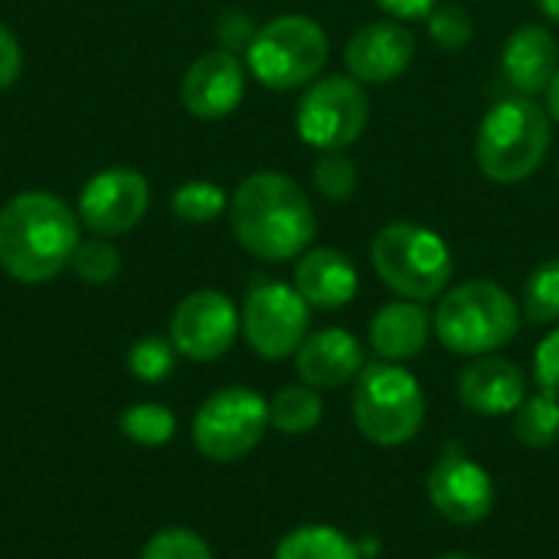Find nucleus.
Listing matches in <instances>:
<instances>
[{
	"instance_id": "obj_21",
	"label": "nucleus",
	"mask_w": 559,
	"mask_h": 559,
	"mask_svg": "<svg viewBox=\"0 0 559 559\" xmlns=\"http://www.w3.org/2000/svg\"><path fill=\"white\" fill-rule=\"evenodd\" d=\"M275 559H364L357 540H350L347 534H341L337 527H324V524H308V527H295L288 531L278 547Z\"/></svg>"
},
{
	"instance_id": "obj_11",
	"label": "nucleus",
	"mask_w": 559,
	"mask_h": 559,
	"mask_svg": "<svg viewBox=\"0 0 559 559\" xmlns=\"http://www.w3.org/2000/svg\"><path fill=\"white\" fill-rule=\"evenodd\" d=\"M239 328L242 318L236 305L216 288H200L174 308L170 344L180 357L206 364V360H219L236 344Z\"/></svg>"
},
{
	"instance_id": "obj_23",
	"label": "nucleus",
	"mask_w": 559,
	"mask_h": 559,
	"mask_svg": "<svg viewBox=\"0 0 559 559\" xmlns=\"http://www.w3.org/2000/svg\"><path fill=\"white\" fill-rule=\"evenodd\" d=\"M514 436L527 449H550L559 439V400L537 393L527 396L514 413Z\"/></svg>"
},
{
	"instance_id": "obj_24",
	"label": "nucleus",
	"mask_w": 559,
	"mask_h": 559,
	"mask_svg": "<svg viewBox=\"0 0 559 559\" xmlns=\"http://www.w3.org/2000/svg\"><path fill=\"white\" fill-rule=\"evenodd\" d=\"M521 314L527 321H534V324H554V321H559V259L540 262L527 275Z\"/></svg>"
},
{
	"instance_id": "obj_8",
	"label": "nucleus",
	"mask_w": 559,
	"mask_h": 559,
	"mask_svg": "<svg viewBox=\"0 0 559 559\" xmlns=\"http://www.w3.org/2000/svg\"><path fill=\"white\" fill-rule=\"evenodd\" d=\"M370 121V98L357 79L324 75L308 85L298 102V138L314 151H347Z\"/></svg>"
},
{
	"instance_id": "obj_29",
	"label": "nucleus",
	"mask_w": 559,
	"mask_h": 559,
	"mask_svg": "<svg viewBox=\"0 0 559 559\" xmlns=\"http://www.w3.org/2000/svg\"><path fill=\"white\" fill-rule=\"evenodd\" d=\"M69 265L75 269V275L85 285H108L121 269V255L108 239H85V242H79Z\"/></svg>"
},
{
	"instance_id": "obj_5",
	"label": "nucleus",
	"mask_w": 559,
	"mask_h": 559,
	"mask_svg": "<svg viewBox=\"0 0 559 559\" xmlns=\"http://www.w3.org/2000/svg\"><path fill=\"white\" fill-rule=\"evenodd\" d=\"M370 262L383 278V285L406 301L442 298L455 272L449 242L436 229L419 223L383 226L373 236Z\"/></svg>"
},
{
	"instance_id": "obj_1",
	"label": "nucleus",
	"mask_w": 559,
	"mask_h": 559,
	"mask_svg": "<svg viewBox=\"0 0 559 559\" xmlns=\"http://www.w3.org/2000/svg\"><path fill=\"white\" fill-rule=\"evenodd\" d=\"M229 223L239 246L262 262L298 259L318 233L308 193L278 170L249 174L236 187L229 200Z\"/></svg>"
},
{
	"instance_id": "obj_35",
	"label": "nucleus",
	"mask_w": 559,
	"mask_h": 559,
	"mask_svg": "<svg viewBox=\"0 0 559 559\" xmlns=\"http://www.w3.org/2000/svg\"><path fill=\"white\" fill-rule=\"evenodd\" d=\"M544 95H547V115L559 124V69L557 75H554V82H550V88Z\"/></svg>"
},
{
	"instance_id": "obj_28",
	"label": "nucleus",
	"mask_w": 559,
	"mask_h": 559,
	"mask_svg": "<svg viewBox=\"0 0 559 559\" xmlns=\"http://www.w3.org/2000/svg\"><path fill=\"white\" fill-rule=\"evenodd\" d=\"M174 360H177V350L170 337H157V334L134 341V347L128 350V367L144 383H160L164 377H170Z\"/></svg>"
},
{
	"instance_id": "obj_14",
	"label": "nucleus",
	"mask_w": 559,
	"mask_h": 559,
	"mask_svg": "<svg viewBox=\"0 0 559 559\" xmlns=\"http://www.w3.org/2000/svg\"><path fill=\"white\" fill-rule=\"evenodd\" d=\"M416 56V36L403 20L364 23L344 46V66L360 85H386L400 79Z\"/></svg>"
},
{
	"instance_id": "obj_27",
	"label": "nucleus",
	"mask_w": 559,
	"mask_h": 559,
	"mask_svg": "<svg viewBox=\"0 0 559 559\" xmlns=\"http://www.w3.org/2000/svg\"><path fill=\"white\" fill-rule=\"evenodd\" d=\"M311 180H314V190L331 200V203H344L354 197L357 190V164L344 154V151H321V157L314 160V170H311Z\"/></svg>"
},
{
	"instance_id": "obj_16",
	"label": "nucleus",
	"mask_w": 559,
	"mask_h": 559,
	"mask_svg": "<svg viewBox=\"0 0 559 559\" xmlns=\"http://www.w3.org/2000/svg\"><path fill=\"white\" fill-rule=\"evenodd\" d=\"M364 367H367L364 347L344 328L314 331L295 350V370L314 390H337V386L357 380Z\"/></svg>"
},
{
	"instance_id": "obj_2",
	"label": "nucleus",
	"mask_w": 559,
	"mask_h": 559,
	"mask_svg": "<svg viewBox=\"0 0 559 559\" xmlns=\"http://www.w3.org/2000/svg\"><path fill=\"white\" fill-rule=\"evenodd\" d=\"M79 249L75 213L52 193H16L0 210V269L23 282L56 278Z\"/></svg>"
},
{
	"instance_id": "obj_10",
	"label": "nucleus",
	"mask_w": 559,
	"mask_h": 559,
	"mask_svg": "<svg viewBox=\"0 0 559 559\" xmlns=\"http://www.w3.org/2000/svg\"><path fill=\"white\" fill-rule=\"evenodd\" d=\"M242 334L249 347L265 360L292 357L308 337L311 308L298 295L295 285L285 282H259L249 288L242 305Z\"/></svg>"
},
{
	"instance_id": "obj_3",
	"label": "nucleus",
	"mask_w": 559,
	"mask_h": 559,
	"mask_svg": "<svg viewBox=\"0 0 559 559\" xmlns=\"http://www.w3.org/2000/svg\"><path fill=\"white\" fill-rule=\"evenodd\" d=\"M554 147V118L527 95L501 98L478 124L475 160L491 183L534 177Z\"/></svg>"
},
{
	"instance_id": "obj_4",
	"label": "nucleus",
	"mask_w": 559,
	"mask_h": 559,
	"mask_svg": "<svg viewBox=\"0 0 559 559\" xmlns=\"http://www.w3.org/2000/svg\"><path fill=\"white\" fill-rule=\"evenodd\" d=\"M521 305L498 282L475 278L449 288L432 314V331L459 357H488L521 331Z\"/></svg>"
},
{
	"instance_id": "obj_7",
	"label": "nucleus",
	"mask_w": 559,
	"mask_h": 559,
	"mask_svg": "<svg viewBox=\"0 0 559 559\" xmlns=\"http://www.w3.org/2000/svg\"><path fill=\"white\" fill-rule=\"evenodd\" d=\"M331 56L328 33L318 20L301 13H285L255 29L246 46L249 72L275 92L301 88L321 79Z\"/></svg>"
},
{
	"instance_id": "obj_33",
	"label": "nucleus",
	"mask_w": 559,
	"mask_h": 559,
	"mask_svg": "<svg viewBox=\"0 0 559 559\" xmlns=\"http://www.w3.org/2000/svg\"><path fill=\"white\" fill-rule=\"evenodd\" d=\"M20 69H23V49H20L16 36L0 23V88L13 85Z\"/></svg>"
},
{
	"instance_id": "obj_6",
	"label": "nucleus",
	"mask_w": 559,
	"mask_h": 559,
	"mask_svg": "<svg viewBox=\"0 0 559 559\" xmlns=\"http://www.w3.org/2000/svg\"><path fill=\"white\" fill-rule=\"evenodd\" d=\"M357 432L383 449L406 445L426 423V393L419 380L400 364H370L354 380Z\"/></svg>"
},
{
	"instance_id": "obj_9",
	"label": "nucleus",
	"mask_w": 559,
	"mask_h": 559,
	"mask_svg": "<svg viewBox=\"0 0 559 559\" xmlns=\"http://www.w3.org/2000/svg\"><path fill=\"white\" fill-rule=\"evenodd\" d=\"M269 429V403L249 386L213 393L193 416V445L210 462L246 459Z\"/></svg>"
},
{
	"instance_id": "obj_15",
	"label": "nucleus",
	"mask_w": 559,
	"mask_h": 559,
	"mask_svg": "<svg viewBox=\"0 0 559 559\" xmlns=\"http://www.w3.org/2000/svg\"><path fill=\"white\" fill-rule=\"evenodd\" d=\"M246 95V66L229 49L203 52L190 62L180 82V102L193 118L213 121L239 108Z\"/></svg>"
},
{
	"instance_id": "obj_20",
	"label": "nucleus",
	"mask_w": 559,
	"mask_h": 559,
	"mask_svg": "<svg viewBox=\"0 0 559 559\" xmlns=\"http://www.w3.org/2000/svg\"><path fill=\"white\" fill-rule=\"evenodd\" d=\"M432 331V318L423 308V301H390L383 305L373 318H370V347L377 357L390 360V364H403L423 354L426 341Z\"/></svg>"
},
{
	"instance_id": "obj_13",
	"label": "nucleus",
	"mask_w": 559,
	"mask_h": 559,
	"mask_svg": "<svg viewBox=\"0 0 559 559\" xmlns=\"http://www.w3.org/2000/svg\"><path fill=\"white\" fill-rule=\"evenodd\" d=\"M426 491L439 518L459 527L481 524L495 511L491 475L465 455H442L426 478Z\"/></svg>"
},
{
	"instance_id": "obj_18",
	"label": "nucleus",
	"mask_w": 559,
	"mask_h": 559,
	"mask_svg": "<svg viewBox=\"0 0 559 559\" xmlns=\"http://www.w3.org/2000/svg\"><path fill=\"white\" fill-rule=\"evenodd\" d=\"M501 66H504L508 82L521 95L534 98L547 92L559 69V46L554 33L537 23H521L504 43Z\"/></svg>"
},
{
	"instance_id": "obj_34",
	"label": "nucleus",
	"mask_w": 559,
	"mask_h": 559,
	"mask_svg": "<svg viewBox=\"0 0 559 559\" xmlns=\"http://www.w3.org/2000/svg\"><path fill=\"white\" fill-rule=\"evenodd\" d=\"M377 3L396 20H426L439 0H377Z\"/></svg>"
},
{
	"instance_id": "obj_22",
	"label": "nucleus",
	"mask_w": 559,
	"mask_h": 559,
	"mask_svg": "<svg viewBox=\"0 0 559 559\" xmlns=\"http://www.w3.org/2000/svg\"><path fill=\"white\" fill-rule=\"evenodd\" d=\"M324 403L314 386H285L269 403V426L282 436H308L321 426Z\"/></svg>"
},
{
	"instance_id": "obj_12",
	"label": "nucleus",
	"mask_w": 559,
	"mask_h": 559,
	"mask_svg": "<svg viewBox=\"0 0 559 559\" xmlns=\"http://www.w3.org/2000/svg\"><path fill=\"white\" fill-rule=\"evenodd\" d=\"M151 203V187L144 174L131 167H111L95 174L79 197V219L95 236H118L134 229Z\"/></svg>"
},
{
	"instance_id": "obj_17",
	"label": "nucleus",
	"mask_w": 559,
	"mask_h": 559,
	"mask_svg": "<svg viewBox=\"0 0 559 559\" xmlns=\"http://www.w3.org/2000/svg\"><path fill=\"white\" fill-rule=\"evenodd\" d=\"M459 400L478 416H511L527 400V377L504 357H475L459 377Z\"/></svg>"
},
{
	"instance_id": "obj_26",
	"label": "nucleus",
	"mask_w": 559,
	"mask_h": 559,
	"mask_svg": "<svg viewBox=\"0 0 559 559\" xmlns=\"http://www.w3.org/2000/svg\"><path fill=\"white\" fill-rule=\"evenodd\" d=\"M170 206H174V216L183 223H210L229 210V197L223 187L210 180H190L174 193Z\"/></svg>"
},
{
	"instance_id": "obj_30",
	"label": "nucleus",
	"mask_w": 559,
	"mask_h": 559,
	"mask_svg": "<svg viewBox=\"0 0 559 559\" xmlns=\"http://www.w3.org/2000/svg\"><path fill=\"white\" fill-rule=\"evenodd\" d=\"M429 20V36L439 49L445 52H459L468 46L475 23L468 16V10L462 3H436V10L426 16Z\"/></svg>"
},
{
	"instance_id": "obj_31",
	"label": "nucleus",
	"mask_w": 559,
	"mask_h": 559,
	"mask_svg": "<svg viewBox=\"0 0 559 559\" xmlns=\"http://www.w3.org/2000/svg\"><path fill=\"white\" fill-rule=\"evenodd\" d=\"M141 559H213V550L206 547V540L197 531L167 527L144 544Z\"/></svg>"
},
{
	"instance_id": "obj_32",
	"label": "nucleus",
	"mask_w": 559,
	"mask_h": 559,
	"mask_svg": "<svg viewBox=\"0 0 559 559\" xmlns=\"http://www.w3.org/2000/svg\"><path fill=\"white\" fill-rule=\"evenodd\" d=\"M534 380H537L540 393L559 400V328L540 341V347L534 354Z\"/></svg>"
},
{
	"instance_id": "obj_25",
	"label": "nucleus",
	"mask_w": 559,
	"mask_h": 559,
	"mask_svg": "<svg viewBox=\"0 0 559 559\" xmlns=\"http://www.w3.org/2000/svg\"><path fill=\"white\" fill-rule=\"evenodd\" d=\"M118 429L138 445H164L177 432V416L160 403H138L118 416Z\"/></svg>"
},
{
	"instance_id": "obj_19",
	"label": "nucleus",
	"mask_w": 559,
	"mask_h": 559,
	"mask_svg": "<svg viewBox=\"0 0 559 559\" xmlns=\"http://www.w3.org/2000/svg\"><path fill=\"white\" fill-rule=\"evenodd\" d=\"M295 288L318 311H337L354 301L357 295V269L341 249L321 246L298 255L295 265Z\"/></svg>"
},
{
	"instance_id": "obj_36",
	"label": "nucleus",
	"mask_w": 559,
	"mask_h": 559,
	"mask_svg": "<svg viewBox=\"0 0 559 559\" xmlns=\"http://www.w3.org/2000/svg\"><path fill=\"white\" fill-rule=\"evenodd\" d=\"M537 7L550 23H559V0H537Z\"/></svg>"
},
{
	"instance_id": "obj_37",
	"label": "nucleus",
	"mask_w": 559,
	"mask_h": 559,
	"mask_svg": "<svg viewBox=\"0 0 559 559\" xmlns=\"http://www.w3.org/2000/svg\"><path fill=\"white\" fill-rule=\"evenodd\" d=\"M439 559H475V557H468V554H445V557H439Z\"/></svg>"
}]
</instances>
